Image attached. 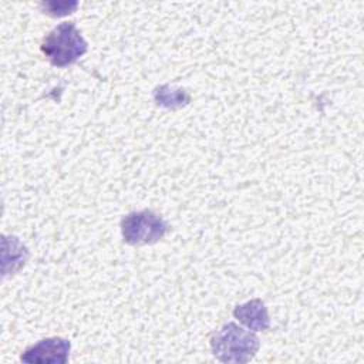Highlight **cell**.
I'll return each instance as SVG.
<instances>
[{
    "instance_id": "cell-1",
    "label": "cell",
    "mask_w": 364,
    "mask_h": 364,
    "mask_svg": "<svg viewBox=\"0 0 364 364\" xmlns=\"http://www.w3.org/2000/svg\"><path fill=\"white\" fill-rule=\"evenodd\" d=\"M210 350L216 360L222 363L245 364L255 358L260 341L252 330H245L233 321L226 323L222 328L212 333Z\"/></svg>"
},
{
    "instance_id": "cell-2",
    "label": "cell",
    "mask_w": 364,
    "mask_h": 364,
    "mask_svg": "<svg viewBox=\"0 0 364 364\" xmlns=\"http://www.w3.org/2000/svg\"><path fill=\"white\" fill-rule=\"evenodd\" d=\"M40 48L53 65L67 67L87 53L88 43L73 21H64L43 38Z\"/></svg>"
},
{
    "instance_id": "cell-3",
    "label": "cell",
    "mask_w": 364,
    "mask_h": 364,
    "mask_svg": "<svg viewBox=\"0 0 364 364\" xmlns=\"http://www.w3.org/2000/svg\"><path fill=\"white\" fill-rule=\"evenodd\" d=\"M168 229L166 220L149 209L129 212L121 219L124 242L131 246L156 243L164 239Z\"/></svg>"
},
{
    "instance_id": "cell-4",
    "label": "cell",
    "mask_w": 364,
    "mask_h": 364,
    "mask_svg": "<svg viewBox=\"0 0 364 364\" xmlns=\"http://www.w3.org/2000/svg\"><path fill=\"white\" fill-rule=\"evenodd\" d=\"M71 351V343L63 337H47L28 346L20 355L27 364H65Z\"/></svg>"
},
{
    "instance_id": "cell-5",
    "label": "cell",
    "mask_w": 364,
    "mask_h": 364,
    "mask_svg": "<svg viewBox=\"0 0 364 364\" xmlns=\"http://www.w3.org/2000/svg\"><path fill=\"white\" fill-rule=\"evenodd\" d=\"M233 317L252 331H266L270 327L269 311L262 299L237 304L233 309Z\"/></svg>"
},
{
    "instance_id": "cell-6",
    "label": "cell",
    "mask_w": 364,
    "mask_h": 364,
    "mask_svg": "<svg viewBox=\"0 0 364 364\" xmlns=\"http://www.w3.org/2000/svg\"><path fill=\"white\" fill-rule=\"evenodd\" d=\"M154 100L161 107L175 109L188 105L191 95L183 88H173L169 84H164L154 90Z\"/></svg>"
},
{
    "instance_id": "cell-7",
    "label": "cell",
    "mask_w": 364,
    "mask_h": 364,
    "mask_svg": "<svg viewBox=\"0 0 364 364\" xmlns=\"http://www.w3.org/2000/svg\"><path fill=\"white\" fill-rule=\"evenodd\" d=\"M43 13L53 17H63L71 14L78 7L77 1H43L40 4Z\"/></svg>"
}]
</instances>
